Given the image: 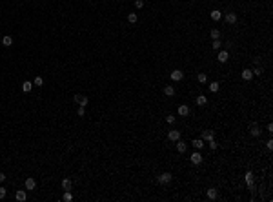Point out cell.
<instances>
[{
  "instance_id": "cell-21",
  "label": "cell",
  "mask_w": 273,
  "mask_h": 202,
  "mask_svg": "<svg viewBox=\"0 0 273 202\" xmlns=\"http://www.w3.org/2000/svg\"><path fill=\"white\" fill-rule=\"evenodd\" d=\"M242 78H244V80H251V78H253V73H251V69H244V71H242Z\"/></svg>"
},
{
  "instance_id": "cell-20",
  "label": "cell",
  "mask_w": 273,
  "mask_h": 202,
  "mask_svg": "<svg viewBox=\"0 0 273 202\" xmlns=\"http://www.w3.org/2000/svg\"><path fill=\"white\" fill-rule=\"evenodd\" d=\"M11 44H13V38H11L9 35H8V37H4V38H2V46H4V48H9V46H11Z\"/></svg>"
},
{
  "instance_id": "cell-32",
  "label": "cell",
  "mask_w": 273,
  "mask_h": 202,
  "mask_svg": "<svg viewBox=\"0 0 273 202\" xmlns=\"http://www.w3.org/2000/svg\"><path fill=\"white\" fill-rule=\"evenodd\" d=\"M6 193H8V191H6V187H2V186H0V200H2V199H6Z\"/></svg>"
},
{
  "instance_id": "cell-28",
  "label": "cell",
  "mask_w": 273,
  "mask_h": 202,
  "mask_svg": "<svg viewBox=\"0 0 273 202\" xmlns=\"http://www.w3.org/2000/svg\"><path fill=\"white\" fill-rule=\"evenodd\" d=\"M251 73H253V77H255V75H262V67H261V66H255L253 69H251Z\"/></svg>"
},
{
  "instance_id": "cell-17",
  "label": "cell",
  "mask_w": 273,
  "mask_h": 202,
  "mask_svg": "<svg viewBox=\"0 0 273 202\" xmlns=\"http://www.w3.org/2000/svg\"><path fill=\"white\" fill-rule=\"evenodd\" d=\"M179 115L180 117H188L189 115V107L188 106H179Z\"/></svg>"
},
{
  "instance_id": "cell-11",
  "label": "cell",
  "mask_w": 273,
  "mask_h": 202,
  "mask_svg": "<svg viewBox=\"0 0 273 202\" xmlns=\"http://www.w3.org/2000/svg\"><path fill=\"white\" fill-rule=\"evenodd\" d=\"M35 187H37L35 178H31V177H29V178H26V190H29V191H31V190H35Z\"/></svg>"
},
{
  "instance_id": "cell-14",
  "label": "cell",
  "mask_w": 273,
  "mask_h": 202,
  "mask_svg": "<svg viewBox=\"0 0 273 202\" xmlns=\"http://www.w3.org/2000/svg\"><path fill=\"white\" fill-rule=\"evenodd\" d=\"M15 199H17L18 202H24V200L27 199V195H26V191H24V190H20V191H17V193H15Z\"/></svg>"
},
{
  "instance_id": "cell-7",
  "label": "cell",
  "mask_w": 273,
  "mask_h": 202,
  "mask_svg": "<svg viewBox=\"0 0 273 202\" xmlns=\"http://www.w3.org/2000/svg\"><path fill=\"white\" fill-rule=\"evenodd\" d=\"M186 149H188V144L184 142V140L179 138V140H177V151H179V153H184Z\"/></svg>"
},
{
  "instance_id": "cell-25",
  "label": "cell",
  "mask_w": 273,
  "mask_h": 202,
  "mask_svg": "<svg viewBox=\"0 0 273 202\" xmlns=\"http://www.w3.org/2000/svg\"><path fill=\"white\" fill-rule=\"evenodd\" d=\"M209 35H211V38H213V40H217V38H220V31H218V29H211Z\"/></svg>"
},
{
  "instance_id": "cell-26",
  "label": "cell",
  "mask_w": 273,
  "mask_h": 202,
  "mask_svg": "<svg viewBox=\"0 0 273 202\" xmlns=\"http://www.w3.org/2000/svg\"><path fill=\"white\" fill-rule=\"evenodd\" d=\"M136 20H139V17H136L135 13H131V15H127V22H129V24H135Z\"/></svg>"
},
{
  "instance_id": "cell-23",
  "label": "cell",
  "mask_w": 273,
  "mask_h": 202,
  "mask_svg": "<svg viewBox=\"0 0 273 202\" xmlns=\"http://www.w3.org/2000/svg\"><path fill=\"white\" fill-rule=\"evenodd\" d=\"M197 80H199L200 84H206V82H208V77H206V73H199V75H197Z\"/></svg>"
},
{
  "instance_id": "cell-34",
  "label": "cell",
  "mask_w": 273,
  "mask_h": 202,
  "mask_svg": "<svg viewBox=\"0 0 273 202\" xmlns=\"http://www.w3.org/2000/svg\"><path fill=\"white\" fill-rule=\"evenodd\" d=\"M135 6H136L139 9H140V8H144V0H135Z\"/></svg>"
},
{
  "instance_id": "cell-29",
  "label": "cell",
  "mask_w": 273,
  "mask_h": 202,
  "mask_svg": "<svg viewBox=\"0 0 273 202\" xmlns=\"http://www.w3.org/2000/svg\"><path fill=\"white\" fill-rule=\"evenodd\" d=\"M209 91H211V93H217V91H218V82H211V84H209Z\"/></svg>"
},
{
  "instance_id": "cell-2",
  "label": "cell",
  "mask_w": 273,
  "mask_h": 202,
  "mask_svg": "<svg viewBox=\"0 0 273 202\" xmlns=\"http://www.w3.org/2000/svg\"><path fill=\"white\" fill-rule=\"evenodd\" d=\"M189 160H191V164L199 166V164H202V160H204V158H202V155H200L199 151H195V153H193V155H191V157H189Z\"/></svg>"
},
{
  "instance_id": "cell-22",
  "label": "cell",
  "mask_w": 273,
  "mask_h": 202,
  "mask_svg": "<svg viewBox=\"0 0 273 202\" xmlns=\"http://www.w3.org/2000/svg\"><path fill=\"white\" fill-rule=\"evenodd\" d=\"M197 104H199V106H206L208 104V98L204 97V95H199V97H197Z\"/></svg>"
},
{
  "instance_id": "cell-1",
  "label": "cell",
  "mask_w": 273,
  "mask_h": 202,
  "mask_svg": "<svg viewBox=\"0 0 273 202\" xmlns=\"http://www.w3.org/2000/svg\"><path fill=\"white\" fill-rule=\"evenodd\" d=\"M73 102H77L78 106H82V107H86L87 106V97H84V95H73Z\"/></svg>"
},
{
  "instance_id": "cell-37",
  "label": "cell",
  "mask_w": 273,
  "mask_h": 202,
  "mask_svg": "<svg viewBox=\"0 0 273 202\" xmlns=\"http://www.w3.org/2000/svg\"><path fill=\"white\" fill-rule=\"evenodd\" d=\"M4 180H6V175H4V173H0V182H4Z\"/></svg>"
},
{
  "instance_id": "cell-9",
  "label": "cell",
  "mask_w": 273,
  "mask_h": 202,
  "mask_svg": "<svg viewBox=\"0 0 273 202\" xmlns=\"http://www.w3.org/2000/svg\"><path fill=\"white\" fill-rule=\"evenodd\" d=\"M62 190H66V191H71V190H73L71 178H64V180H62Z\"/></svg>"
},
{
  "instance_id": "cell-10",
  "label": "cell",
  "mask_w": 273,
  "mask_h": 202,
  "mask_svg": "<svg viewBox=\"0 0 273 202\" xmlns=\"http://www.w3.org/2000/svg\"><path fill=\"white\" fill-rule=\"evenodd\" d=\"M228 58H229V53L228 51H218V62H220V64L228 62Z\"/></svg>"
},
{
  "instance_id": "cell-35",
  "label": "cell",
  "mask_w": 273,
  "mask_h": 202,
  "mask_svg": "<svg viewBox=\"0 0 273 202\" xmlns=\"http://www.w3.org/2000/svg\"><path fill=\"white\" fill-rule=\"evenodd\" d=\"M166 122L173 124V122H175V115H168V117H166Z\"/></svg>"
},
{
  "instance_id": "cell-16",
  "label": "cell",
  "mask_w": 273,
  "mask_h": 202,
  "mask_svg": "<svg viewBox=\"0 0 273 202\" xmlns=\"http://www.w3.org/2000/svg\"><path fill=\"white\" fill-rule=\"evenodd\" d=\"M217 197H218L217 187H209V190H208V199H209V200H215Z\"/></svg>"
},
{
  "instance_id": "cell-13",
  "label": "cell",
  "mask_w": 273,
  "mask_h": 202,
  "mask_svg": "<svg viewBox=\"0 0 273 202\" xmlns=\"http://www.w3.org/2000/svg\"><path fill=\"white\" fill-rule=\"evenodd\" d=\"M168 138H169V140H173V142H177V140L180 138V131H175V129H173V131H169V133H168Z\"/></svg>"
},
{
  "instance_id": "cell-3",
  "label": "cell",
  "mask_w": 273,
  "mask_h": 202,
  "mask_svg": "<svg viewBox=\"0 0 273 202\" xmlns=\"http://www.w3.org/2000/svg\"><path fill=\"white\" fill-rule=\"evenodd\" d=\"M171 173H162L160 177H159V184H169L171 182Z\"/></svg>"
},
{
  "instance_id": "cell-5",
  "label": "cell",
  "mask_w": 273,
  "mask_h": 202,
  "mask_svg": "<svg viewBox=\"0 0 273 202\" xmlns=\"http://www.w3.org/2000/svg\"><path fill=\"white\" fill-rule=\"evenodd\" d=\"M182 78H184V73H182L180 69H175V71L171 73V80H175V82H180Z\"/></svg>"
},
{
  "instance_id": "cell-33",
  "label": "cell",
  "mask_w": 273,
  "mask_h": 202,
  "mask_svg": "<svg viewBox=\"0 0 273 202\" xmlns=\"http://www.w3.org/2000/svg\"><path fill=\"white\" fill-rule=\"evenodd\" d=\"M217 147H218V144L215 140H209V149H217Z\"/></svg>"
},
{
  "instance_id": "cell-19",
  "label": "cell",
  "mask_w": 273,
  "mask_h": 202,
  "mask_svg": "<svg viewBox=\"0 0 273 202\" xmlns=\"http://www.w3.org/2000/svg\"><path fill=\"white\" fill-rule=\"evenodd\" d=\"M31 89H33V82H29V80H26V82L22 84V91H24V93H29Z\"/></svg>"
},
{
  "instance_id": "cell-30",
  "label": "cell",
  "mask_w": 273,
  "mask_h": 202,
  "mask_svg": "<svg viewBox=\"0 0 273 202\" xmlns=\"http://www.w3.org/2000/svg\"><path fill=\"white\" fill-rule=\"evenodd\" d=\"M33 84H35V86H42V84H44V78H42V77H37Z\"/></svg>"
},
{
  "instance_id": "cell-12",
  "label": "cell",
  "mask_w": 273,
  "mask_h": 202,
  "mask_svg": "<svg viewBox=\"0 0 273 202\" xmlns=\"http://www.w3.org/2000/svg\"><path fill=\"white\" fill-rule=\"evenodd\" d=\"M224 20H226L228 24H235V22H237V15H235V13H226Z\"/></svg>"
},
{
  "instance_id": "cell-27",
  "label": "cell",
  "mask_w": 273,
  "mask_h": 202,
  "mask_svg": "<svg viewBox=\"0 0 273 202\" xmlns=\"http://www.w3.org/2000/svg\"><path fill=\"white\" fill-rule=\"evenodd\" d=\"M220 46H222V44H220V38H217V40H213V44H211V48L218 51V49H220Z\"/></svg>"
},
{
  "instance_id": "cell-36",
  "label": "cell",
  "mask_w": 273,
  "mask_h": 202,
  "mask_svg": "<svg viewBox=\"0 0 273 202\" xmlns=\"http://www.w3.org/2000/svg\"><path fill=\"white\" fill-rule=\"evenodd\" d=\"M266 147H268V149H270V151L273 149V140H271V138L268 140V142H266Z\"/></svg>"
},
{
  "instance_id": "cell-24",
  "label": "cell",
  "mask_w": 273,
  "mask_h": 202,
  "mask_svg": "<svg viewBox=\"0 0 273 202\" xmlns=\"http://www.w3.org/2000/svg\"><path fill=\"white\" fill-rule=\"evenodd\" d=\"M62 200H64V202H71V200H73L71 191H66V193H64V197H62Z\"/></svg>"
},
{
  "instance_id": "cell-31",
  "label": "cell",
  "mask_w": 273,
  "mask_h": 202,
  "mask_svg": "<svg viewBox=\"0 0 273 202\" xmlns=\"http://www.w3.org/2000/svg\"><path fill=\"white\" fill-rule=\"evenodd\" d=\"M77 115H78V117H84V115H86V107H82V106H80V107H78V111H77Z\"/></svg>"
},
{
  "instance_id": "cell-6",
  "label": "cell",
  "mask_w": 273,
  "mask_h": 202,
  "mask_svg": "<svg viewBox=\"0 0 273 202\" xmlns=\"http://www.w3.org/2000/svg\"><path fill=\"white\" fill-rule=\"evenodd\" d=\"M213 138H215V133L211 131V129L202 131V140H208V142H209V140H213Z\"/></svg>"
},
{
  "instance_id": "cell-15",
  "label": "cell",
  "mask_w": 273,
  "mask_h": 202,
  "mask_svg": "<svg viewBox=\"0 0 273 202\" xmlns=\"http://www.w3.org/2000/svg\"><path fill=\"white\" fill-rule=\"evenodd\" d=\"M191 146H193L195 149H202V147H204V140L202 138H195L193 142H191Z\"/></svg>"
},
{
  "instance_id": "cell-18",
  "label": "cell",
  "mask_w": 273,
  "mask_h": 202,
  "mask_svg": "<svg viewBox=\"0 0 273 202\" xmlns=\"http://www.w3.org/2000/svg\"><path fill=\"white\" fill-rule=\"evenodd\" d=\"M164 95H166V97H173L175 95V87L173 86H166V87H164Z\"/></svg>"
},
{
  "instance_id": "cell-8",
  "label": "cell",
  "mask_w": 273,
  "mask_h": 202,
  "mask_svg": "<svg viewBox=\"0 0 273 202\" xmlns=\"http://www.w3.org/2000/svg\"><path fill=\"white\" fill-rule=\"evenodd\" d=\"M222 15H224V13H222V11H218V9H213V11L209 13L211 20H215V22H217V20H220V18H222Z\"/></svg>"
},
{
  "instance_id": "cell-4",
  "label": "cell",
  "mask_w": 273,
  "mask_h": 202,
  "mask_svg": "<svg viewBox=\"0 0 273 202\" xmlns=\"http://www.w3.org/2000/svg\"><path fill=\"white\" fill-rule=\"evenodd\" d=\"M248 131H249L251 137H258V135H261V126H258V124H251Z\"/></svg>"
}]
</instances>
